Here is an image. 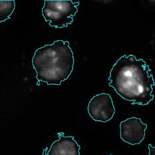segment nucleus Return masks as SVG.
Returning a JSON list of instances; mask_svg holds the SVG:
<instances>
[{"instance_id": "2", "label": "nucleus", "mask_w": 155, "mask_h": 155, "mask_svg": "<svg viewBox=\"0 0 155 155\" xmlns=\"http://www.w3.org/2000/svg\"><path fill=\"white\" fill-rule=\"evenodd\" d=\"M32 64L36 72L38 85L40 81L48 85H60L73 69L74 56L69 42L56 40L38 49L32 58Z\"/></svg>"}, {"instance_id": "8", "label": "nucleus", "mask_w": 155, "mask_h": 155, "mask_svg": "<svg viewBox=\"0 0 155 155\" xmlns=\"http://www.w3.org/2000/svg\"><path fill=\"white\" fill-rule=\"evenodd\" d=\"M149 154L148 155H155V148L153 147L151 144L148 145Z\"/></svg>"}, {"instance_id": "1", "label": "nucleus", "mask_w": 155, "mask_h": 155, "mask_svg": "<svg viewBox=\"0 0 155 155\" xmlns=\"http://www.w3.org/2000/svg\"><path fill=\"white\" fill-rule=\"evenodd\" d=\"M151 69L142 59L124 55L111 68L109 86L122 98L133 105H147L153 100L154 82Z\"/></svg>"}, {"instance_id": "5", "label": "nucleus", "mask_w": 155, "mask_h": 155, "mask_svg": "<svg viewBox=\"0 0 155 155\" xmlns=\"http://www.w3.org/2000/svg\"><path fill=\"white\" fill-rule=\"evenodd\" d=\"M147 125L139 118H128L120 123L121 139L131 145L139 144L144 139Z\"/></svg>"}, {"instance_id": "4", "label": "nucleus", "mask_w": 155, "mask_h": 155, "mask_svg": "<svg viewBox=\"0 0 155 155\" xmlns=\"http://www.w3.org/2000/svg\"><path fill=\"white\" fill-rule=\"evenodd\" d=\"M87 111L93 120L102 122L111 120L115 113L113 100L107 93L94 95L88 103Z\"/></svg>"}, {"instance_id": "7", "label": "nucleus", "mask_w": 155, "mask_h": 155, "mask_svg": "<svg viewBox=\"0 0 155 155\" xmlns=\"http://www.w3.org/2000/svg\"><path fill=\"white\" fill-rule=\"evenodd\" d=\"M15 9L14 0H0V23L9 19Z\"/></svg>"}, {"instance_id": "3", "label": "nucleus", "mask_w": 155, "mask_h": 155, "mask_svg": "<svg viewBox=\"0 0 155 155\" xmlns=\"http://www.w3.org/2000/svg\"><path fill=\"white\" fill-rule=\"evenodd\" d=\"M79 4L71 0H45L42 13L51 27L63 28L73 22Z\"/></svg>"}, {"instance_id": "6", "label": "nucleus", "mask_w": 155, "mask_h": 155, "mask_svg": "<svg viewBox=\"0 0 155 155\" xmlns=\"http://www.w3.org/2000/svg\"><path fill=\"white\" fill-rule=\"evenodd\" d=\"M59 139L54 141L48 151L46 149L42 155H80V146L73 136H65L64 133L58 134Z\"/></svg>"}]
</instances>
